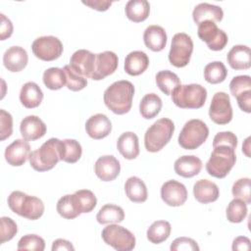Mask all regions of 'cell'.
<instances>
[{
  "label": "cell",
  "instance_id": "6da1fadb",
  "mask_svg": "<svg viewBox=\"0 0 251 251\" xmlns=\"http://www.w3.org/2000/svg\"><path fill=\"white\" fill-rule=\"evenodd\" d=\"M134 95V86L128 80H118L104 91V103L115 114L129 112Z\"/></svg>",
  "mask_w": 251,
  "mask_h": 251
},
{
  "label": "cell",
  "instance_id": "7a4b0ae2",
  "mask_svg": "<svg viewBox=\"0 0 251 251\" xmlns=\"http://www.w3.org/2000/svg\"><path fill=\"white\" fill-rule=\"evenodd\" d=\"M8 206L15 214L30 221L38 220L44 213L41 199L15 190L8 196Z\"/></svg>",
  "mask_w": 251,
  "mask_h": 251
},
{
  "label": "cell",
  "instance_id": "3957f363",
  "mask_svg": "<svg viewBox=\"0 0 251 251\" xmlns=\"http://www.w3.org/2000/svg\"><path fill=\"white\" fill-rule=\"evenodd\" d=\"M60 143V139L52 137L45 141L38 149L30 152L28 160L31 168L37 172L52 170L61 160Z\"/></svg>",
  "mask_w": 251,
  "mask_h": 251
},
{
  "label": "cell",
  "instance_id": "277c9868",
  "mask_svg": "<svg viewBox=\"0 0 251 251\" xmlns=\"http://www.w3.org/2000/svg\"><path fill=\"white\" fill-rule=\"evenodd\" d=\"M175 131V124L168 118H162L150 126L144 134V145L148 152H159L169 143Z\"/></svg>",
  "mask_w": 251,
  "mask_h": 251
},
{
  "label": "cell",
  "instance_id": "5b68a950",
  "mask_svg": "<svg viewBox=\"0 0 251 251\" xmlns=\"http://www.w3.org/2000/svg\"><path fill=\"white\" fill-rule=\"evenodd\" d=\"M236 161L234 149L226 145L213 147L210 159L206 163L207 173L217 178L226 177Z\"/></svg>",
  "mask_w": 251,
  "mask_h": 251
},
{
  "label": "cell",
  "instance_id": "8992f818",
  "mask_svg": "<svg viewBox=\"0 0 251 251\" xmlns=\"http://www.w3.org/2000/svg\"><path fill=\"white\" fill-rule=\"evenodd\" d=\"M171 95L175 105L181 109H199L206 102L207 90L197 83L179 84Z\"/></svg>",
  "mask_w": 251,
  "mask_h": 251
},
{
  "label": "cell",
  "instance_id": "52a82bcc",
  "mask_svg": "<svg viewBox=\"0 0 251 251\" xmlns=\"http://www.w3.org/2000/svg\"><path fill=\"white\" fill-rule=\"evenodd\" d=\"M209 136L207 125L198 119L186 122L178 135V144L186 150H194L201 146Z\"/></svg>",
  "mask_w": 251,
  "mask_h": 251
},
{
  "label": "cell",
  "instance_id": "ba28073f",
  "mask_svg": "<svg viewBox=\"0 0 251 251\" xmlns=\"http://www.w3.org/2000/svg\"><path fill=\"white\" fill-rule=\"evenodd\" d=\"M101 235L104 242L116 250L130 251L135 247L133 233L118 224H109L104 227Z\"/></svg>",
  "mask_w": 251,
  "mask_h": 251
},
{
  "label": "cell",
  "instance_id": "9c48e42d",
  "mask_svg": "<svg viewBox=\"0 0 251 251\" xmlns=\"http://www.w3.org/2000/svg\"><path fill=\"white\" fill-rule=\"evenodd\" d=\"M192 52L193 41L191 37L184 32L176 33L172 39L169 61L176 68H183L188 65Z\"/></svg>",
  "mask_w": 251,
  "mask_h": 251
},
{
  "label": "cell",
  "instance_id": "30bf717a",
  "mask_svg": "<svg viewBox=\"0 0 251 251\" xmlns=\"http://www.w3.org/2000/svg\"><path fill=\"white\" fill-rule=\"evenodd\" d=\"M33 55L39 60L50 62L58 59L64 50L61 40L52 35L37 37L31 44Z\"/></svg>",
  "mask_w": 251,
  "mask_h": 251
},
{
  "label": "cell",
  "instance_id": "8fae6325",
  "mask_svg": "<svg viewBox=\"0 0 251 251\" xmlns=\"http://www.w3.org/2000/svg\"><path fill=\"white\" fill-rule=\"evenodd\" d=\"M198 37L206 42L209 49L213 51L223 50L227 44L228 37L226 33L220 29L212 21H204L198 25Z\"/></svg>",
  "mask_w": 251,
  "mask_h": 251
},
{
  "label": "cell",
  "instance_id": "7c38bea8",
  "mask_svg": "<svg viewBox=\"0 0 251 251\" xmlns=\"http://www.w3.org/2000/svg\"><path fill=\"white\" fill-rule=\"evenodd\" d=\"M209 117L217 125H226L232 120V108L228 94L223 91L214 94L209 108Z\"/></svg>",
  "mask_w": 251,
  "mask_h": 251
},
{
  "label": "cell",
  "instance_id": "4fadbf2b",
  "mask_svg": "<svg viewBox=\"0 0 251 251\" xmlns=\"http://www.w3.org/2000/svg\"><path fill=\"white\" fill-rule=\"evenodd\" d=\"M161 198L171 207H178L187 200V190L183 183L171 179L163 183L161 187Z\"/></svg>",
  "mask_w": 251,
  "mask_h": 251
},
{
  "label": "cell",
  "instance_id": "5bb4252c",
  "mask_svg": "<svg viewBox=\"0 0 251 251\" xmlns=\"http://www.w3.org/2000/svg\"><path fill=\"white\" fill-rule=\"evenodd\" d=\"M119 65V59L113 51H104L96 54L94 73L91 76L93 80H101L115 73Z\"/></svg>",
  "mask_w": 251,
  "mask_h": 251
},
{
  "label": "cell",
  "instance_id": "9a60e30c",
  "mask_svg": "<svg viewBox=\"0 0 251 251\" xmlns=\"http://www.w3.org/2000/svg\"><path fill=\"white\" fill-rule=\"evenodd\" d=\"M96 54L85 50H76L71 57L70 66L86 78H91L94 73Z\"/></svg>",
  "mask_w": 251,
  "mask_h": 251
},
{
  "label": "cell",
  "instance_id": "2e32d148",
  "mask_svg": "<svg viewBox=\"0 0 251 251\" xmlns=\"http://www.w3.org/2000/svg\"><path fill=\"white\" fill-rule=\"evenodd\" d=\"M30 154V146L25 139H16L5 149V160L13 167L23 166Z\"/></svg>",
  "mask_w": 251,
  "mask_h": 251
},
{
  "label": "cell",
  "instance_id": "e0dca14e",
  "mask_svg": "<svg viewBox=\"0 0 251 251\" xmlns=\"http://www.w3.org/2000/svg\"><path fill=\"white\" fill-rule=\"evenodd\" d=\"M94 172L102 181H112L120 175L121 165L113 155H105L99 157L95 162Z\"/></svg>",
  "mask_w": 251,
  "mask_h": 251
},
{
  "label": "cell",
  "instance_id": "ac0fdd59",
  "mask_svg": "<svg viewBox=\"0 0 251 251\" xmlns=\"http://www.w3.org/2000/svg\"><path fill=\"white\" fill-rule=\"evenodd\" d=\"M47 130L44 122L37 116L30 115L24 118L20 125V131L24 139L34 141L45 135Z\"/></svg>",
  "mask_w": 251,
  "mask_h": 251
},
{
  "label": "cell",
  "instance_id": "d6986e66",
  "mask_svg": "<svg viewBox=\"0 0 251 251\" xmlns=\"http://www.w3.org/2000/svg\"><path fill=\"white\" fill-rule=\"evenodd\" d=\"M86 133L93 139H102L108 136L112 130V123L104 114L91 116L85 123Z\"/></svg>",
  "mask_w": 251,
  "mask_h": 251
},
{
  "label": "cell",
  "instance_id": "ffe728a7",
  "mask_svg": "<svg viewBox=\"0 0 251 251\" xmlns=\"http://www.w3.org/2000/svg\"><path fill=\"white\" fill-rule=\"evenodd\" d=\"M27 61V53L21 46H12L8 48L3 55V64L5 68L12 73L23 71L26 67Z\"/></svg>",
  "mask_w": 251,
  "mask_h": 251
},
{
  "label": "cell",
  "instance_id": "44dd1931",
  "mask_svg": "<svg viewBox=\"0 0 251 251\" xmlns=\"http://www.w3.org/2000/svg\"><path fill=\"white\" fill-rule=\"evenodd\" d=\"M202 161L195 155H183L176 160L175 172L177 176L190 178L197 176L202 170Z\"/></svg>",
  "mask_w": 251,
  "mask_h": 251
},
{
  "label": "cell",
  "instance_id": "7402d4cb",
  "mask_svg": "<svg viewBox=\"0 0 251 251\" xmlns=\"http://www.w3.org/2000/svg\"><path fill=\"white\" fill-rule=\"evenodd\" d=\"M226 61L231 69L240 71L248 70L251 66L250 48L246 45H234L226 55Z\"/></svg>",
  "mask_w": 251,
  "mask_h": 251
},
{
  "label": "cell",
  "instance_id": "603a6c76",
  "mask_svg": "<svg viewBox=\"0 0 251 251\" xmlns=\"http://www.w3.org/2000/svg\"><path fill=\"white\" fill-rule=\"evenodd\" d=\"M193 195L202 204L215 202L220 196L218 185L208 179H199L193 185Z\"/></svg>",
  "mask_w": 251,
  "mask_h": 251
},
{
  "label": "cell",
  "instance_id": "cb8c5ba5",
  "mask_svg": "<svg viewBox=\"0 0 251 251\" xmlns=\"http://www.w3.org/2000/svg\"><path fill=\"white\" fill-rule=\"evenodd\" d=\"M143 41L147 48L154 52L162 51L167 44L166 30L157 25H151L146 27L143 33Z\"/></svg>",
  "mask_w": 251,
  "mask_h": 251
},
{
  "label": "cell",
  "instance_id": "d4e9b609",
  "mask_svg": "<svg viewBox=\"0 0 251 251\" xmlns=\"http://www.w3.org/2000/svg\"><path fill=\"white\" fill-rule=\"evenodd\" d=\"M192 18L196 25H199L204 21H212L214 23H218L223 20L224 11L220 6L209 3H200L194 7Z\"/></svg>",
  "mask_w": 251,
  "mask_h": 251
},
{
  "label": "cell",
  "instance_id": "484cf974",
  "mask_svg": "<svg viewBox=\"0 0 251 251\" xmlns=\"http://www.w3.org/2000/svg\"><path fill=\"white\" fill-rule=\"evenodd\" d=\"M149 66V58L143 51H132L125 59L124 69L129 75L136 76L143 74Z\"/></svg>",
  "mask_w": 251,
  "mask_h": 251
},
{
  "label": "cell",
  "instance_id": "4316f807",
  "mask_svg": "<svg viewBox=\"0 0 251 251\" xmlns=\"http://www.w3.org/2000/svg\"><path fill=\"white\" fill-rule=\"evenodd\" d=\"M117 148L125 159H135L139 155V143L137 135L132 131H126L122 133L118 138Z\"/></svg>",
  "mask_w": 251,
  "mask_h": 251
},
{
  "label": "cell",
  "instance_id": "83f0119b",
  "mask_svg": "<svg viewBox=\"0 0 251 251\" xmlns=\"http://www.w3.org/2000/svg\"><path fill=\"white\" fill-rule=\"evenodd\" d=\"M43 100V92L37 83L33 81L25 82L20 91V101L24 107L33 109L38 107Z\"/></svg>",
  "mask_w": 251,
  "mask_h": 251
},
{
  "label": "cell",
  "instance_id": "f1b7e54d",
  "mask_svg": "<svg viewBox=\"0 0 251 251\" xmlns=\"http://www.w3.org/2000/svg\"><path fill=\"white\" fill-rule=\"evenodd\" d=\"M125 191L127 198L134 203H143L148 197L146 184L137 176H130L126 179L125 183Z\"/></svg>",
  "mask_w": 251,
  "mask_h": 251
},
{
  "label": "cell",
  "instance_id": "f546056e",
  "mask_svg": "<svg viewBox=\"0 0 251 251\" xmlns=\"http://www.w3.org/2000/svg\"><path fill=\"white\" fill-rule=\"evenodd\" d=\"M126 16L133 23L145 21L150 13V4L146 0H129L125 7Z\"/></svg>",
  "mask_w": 251,
  "mask_h": 251
},
{
  "label": "cell",
  "instance_id": "4dcf8cb0",
  "mask_svg": "<svg viewBox=\"0 0 251 251\" xmlns=\"http://www.w3.org/2000/svg\"><path fill=\"white\" fill-rule=\"evenodd\" d=\"M125 219V212L122 207L114 204H105L96 215V220L101 225L119 224Z\"/></svg>",
  "mask_w": 251,
  "mask_h": 251
},
{
  "label": "cell",
  "instance_id": "1f68e13d",
  "mask_svg": "<svg viewBox=\"0 0 251 251\" xmlns=\"http://www.w3.org/2000/svg\"><path fill=\"white\" fill-rule=\"evenodd\" d=\"M162 106V100L157 94L148 93L142 97L139 103V112L144 119L150 120L161 112Z\"/></svg>",
  "mask_w": 251,
  "mask_h": 251
},
{
  "label": "cell",
  "instance_id": "d6a6232c",
  "mask_svg": "<svg viewBox=\"0 0 251 251\" xmlns=\"http://www.w3.org/2000/svg\"><path fill=\"white\" fill-rule=\"evenodd\" d=\"M74 205L79 214L90 213L97 204L94 193L88 189H80L72 194Z\"/></svg>",
  "mask_w": 251,
  "mask_h": 251
},
{
  "label": "cell",
  "instance_id": "836d02e7",
  "mask_svg": "<svg viewBox=\"0 0 251 251\" xmlns=\"http://www.w3.org/2000/svg\"><path fill=\"white\" fill-rule=\"evenodd\" d=\"M82 154V148L75 139H64L60 143V159L69 164L76 163Z\"/></svg>",
  "mask_w": 251,
  "mask_h": 251
},
{
  "label": "cell",
  "instance_id": "e575fe53",
  "mask_svg": "<svg viewBox=\"0 0 251 251\" xmlns=\"http://www.w3.org/2000/svg\"><path fill=\"white\" fill-rule=\"evenodd\" d=\"M171 224L168 221H156L147 229V239L154 244L167 240L171 234Z\"/></svg>",
  "mask_w": 251,
  "mask_h": 251
},
{
  "label": "cell",
  "instance_id": "d590c367",
  "mask_svg": "<svg viewBox=\"0 0 251 251\" xmlns=\"http://www.w3.org/2000/svg\"><path fill=\"white\" fill-rule=\"evenodd\" d=\"M155 80L159 89L166 95H171L174 89L180 84L177 75L168 70L157 73Z\"/></svg>",
  "mask_w": 251,
  "mask_h": 251
},
{
  "label": "cell",
  "instance_id": "8d00e7d4",
  "mask_svg": "<svg viewBox=\"0 0 251 251\" xmlns=\"http://www.w3.org/2000/svg\"><path fill=\"white\" fill-rule=\"evenodd\" d=\"M43 83L51 90H58L64 87L67 83L66 74L63 69L60 68H49L43 73Z\"/></svg>",
  "mask_w": 251,
  "mask_h": 251
},
{
  "label": "cell",
  "instance_id": "74e56055",
  "mask_svg": "<svg viewBox=\"0 0 251 251\" xmlns=\"http://www.w3.org/2000/svg\"><path fill=\"white\" fill-rule=\"evenodd\" d=\"M227 75V70L224 63L214 61L206 65L204 68V78L207 82L218 84L223 82Z\"/></svg>",
  "mask_w": 251,
  "mask_h": 251
},
{
  "label": "cell",
  "instance_id": "f35d334b",
  "mask_svg": "<svg viewBox=\"0 0 251 251\" xmlns=\"http://www.w3.org/2000/svg\"><path fill=\"white\" fill-rule=\"evenodd\" d=\"M247 204L241 199H232L226 207V216L228 222L233 224L241 223L247 216Z\"/></svg>",
  "mask_w": 251,
  "mask_h": 251
},
{
  "label": "cell",
  "instance_id": "ab89813d",
  "mask_svg": "<svg viewBox=\"0 0 251 251\" xmlns=\"http://www.w3.org/2000/svg\"><path fill=\"white\" fill-rule=\"evenodd\" d=\"M63 70L66 74V78H67L66 85L70 90L79 91L87 85V78L81 75L70 65H66Z\"/></svg>",
  "mask_w": 251,
  "mask_h": 251
},
{
  "label": "cell",
  "instance_id": "60d3db41",
  "mask_svg": "<svg viewBox=\"0 0 251 251\" xmlns=\"http://www.w3.org/2000/svg\"><path fill=\"white\" fill-rule=\"evenodd\" d=\"M56 209L61 217L68 220H73L80 215L74 205L72 194H67L61 197L57 202Z\"/></svg>",
  "mask_w": 251,
  "mask_h": 251
},
{
  "label": "cell",
  "instance_id": "b9f144b4",
  "mask_svg": "<svg viewBox=\"0 0 251 251\" xmlns=\"http://www.w3.org/2000/svg\"><path fill=\"white\" fill-rule=\"evenodd\" d=\"M250 178L242 177L237 179L231 188V193L234 198L241 199L247 205L251 203V193H250Z\"/></svg>",
  "mask_w": 251,
  "mask_h": 251
},
{
  "label": "cell",
  "instance_id": "7bdbcfd3",
  "mask_svg": "<svg viewBox=\"0 0 251 251\" xmlns=\"http://www.w3.org/2000/svg\"><path fill=\"white\" fill-rule=\"evenodd\" d=\"M45 241L37 234H26L21 237L18 242V250H34L43 251Z\"/></svg>",
  "mask_w": 251,
  "mask_h": 251
},
{
  "label": "cell",
  "instance_id": "ee69618b",
  "mask_svg": "<svg viewBox=\"0 0 251 251\" xmlns=\"http://www.w3.org/2000/svg\"><path fill=\"white\" fill-rule=\"evenodd\" d=\"M0 244L11 240L18 232L17 224L9 217H1L0 219Z\"/></svg>",
  "mask_w": 251,
  "mask_h": 251
},
{
  "label": "cell",
  "instance_id": "f6af8a7d",
  "mask_svg": "<svg viewBox=\"0 0 251 251\" xmlns=\"http://www.w3.org/2000/svg\"><path fill=\"white\" fill-rule=\"evenodd\" d=\"M230 93L237 97L241 93L251 90V78L249 75H236L229 82Z\"/></svg>",
  "mask_w": 251,
  "mask_h": 251
},
{
  "label": "cell",
  "instance_id": "bcb514c9",
  "mask_svg": "<svg viewBox=\"0 0 251 251\" xmlns=\"http://www.w3.org/2000/svg\"><path fill=\"white\" fill-rule=\"evenodd\" d=\"M13 133L12 115L5 110H0V139L1 141L10 137Z\"/></svg>",
  "mask_w": 251,
  "mask_h": 251
},
{
  "label": "cell",
  "instance_id": "7dc6e473",
  "mask_svg": "<svg viewBox=\"0 0 251 251\" xmlns=\"http://www.w3.org/2000/svg\"><path fill=\"white\" fill-rule=\"evenodd\" d=\"M170 249L172 251H198L199 246L194 239L181 236L172 242Z\"/></svg>",
  "mask_w": 251,
  "mask_h": 251
},
{
  "label": "cell",
  "instance_id": "c3c4849f",
  "mask_svg": "<svg viewBox=\"0 0 251 251\" xmlns=\"http://www.w3.org/2000/svg\"><path fill=\"white\" fill-rule=\"evenodd\" d=\"M218 145H226L235 150L237 146V137L231 131L218 132L213 139V147H216Z\"/></svg>",
  "mask_w": 251,
  "mask_h": 251
},
{
  "label": "cell",
  "instance_id": "681fc988",
  "mask_svg": "<svg viewBox=\"0 0 251 251\" xmlns=\"http://www.w3.org/2000/svg\"><path fill=\"white\" fill-rule=\"evenodd\" d=\"M0 17H1L0 38H1V40H5L12 35L14 27H13L12 22L4 14H0Z\"/></svg>",
  "mask_w": 251,
  "mask_h": 251
},
{
  "label": "cell",
  "instance_id": "f907efd6",
  "mask_svg": "<svg viewBox=\"0 0 251 251\" xmlns=\"http://www.w3.org/2000/svg\"><path fill=\"white\" fill-rule=\"evenodd\" d=\"M235 98L237 100V104L240 110L249 114L251 112V90L241 93Z\"/></svg>",
  "mask_w": 251,
  "mask_h": 251
},
{
  "label": "cell",
  "instance_id": "816d5d0a",
  "mask_svg": "<svg viewBox=\"0 0 251 251\" xmlns=\"http://www.w3.org/2000/svg\"><path fill=\"white\" fill-rule=\"evenodd\" d=\"M82 4L96 11L104 12L110 8V6L112 5V2L107 0H87V1H82Z\"/></svg>",
  "mask_w": 251,
  "mask_h": 251
},
{
  "label": "cell",
  "instance_id": "f5cc1de1",
  "mask_svg": "<svg viewBox=\"0 0 251 251\" xmlns=\"http://www.w3.org/2000/svg\"><path fill=\"white\" fill-rule=\"evenodd\" d=\"M250 249V239L246 236H238L232 242L233 251H242Z\"/></svg>",
  "mask_w": 251,
  "mask_h": 251
},
{
  "label": "cell",
  "instance_id": "db71d44e",
  "mask_svg": "<svg viewBox=\"0 0 251 251\" xmlns=\"http://www.w3.org/2000/svg\"><path fill=\"white\" fill-rule=\"evenodd\" d=\"M52 251H57V250H68V251H74L75 247L73 246V244L66 240V239H62V238H58L56 240L53 241L52 244Z\"/></svg>",
  "mask_w": 251,
  "mask_h": 251
},
{
  "label": "cell",
  "instance_id": "11a10c76",
  "mask_svg": "<svg viewBox=\"0 0 251 251\" xmlns=\"http://www.w3.org/2000/svg\"><path fill=\"white\" fill-rule=\"evenodd\" d=\"M249 150H250V137H247L244 141V144L242 145V151L244 152V154L247 156V157H250V154H249Z\"/></svg>",
  "mask_w": 251,
  "mask_h": 251
}]
</instances>
